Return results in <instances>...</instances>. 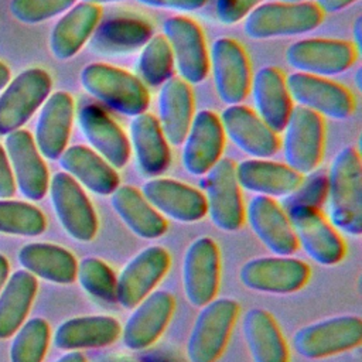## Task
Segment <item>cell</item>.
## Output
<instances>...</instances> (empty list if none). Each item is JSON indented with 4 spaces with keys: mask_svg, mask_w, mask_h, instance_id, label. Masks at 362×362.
Here are the masks:
<instances>
[{
    "mask_svg": "<svg viewBox=\"0 0 362 362\" xmlns=\"http://www.w3.org/2000/svg\"><path fill=\"white\" fill-rule=\"evenodd\" d=\"M328 180L329 223L345 235L362 233V163L356 148L348 146L334 157Z\"/></svg>",
    "mask_w": 362,
    "mask_h": 362,
    "instance_id": "cell-1",
    "label": "cell"
},
{
    "mask_svg": "<svg viewBox=\"0 0 362 362\" xmlns=\"http://www.w3.org/2000/svg\"><path fill=\"white\" fill-rule=\"evenodd\" d=\"M82 88L112 110L129 117L144 113L150 98L146 85L133 74L102 62L83 66L79 75Z\"/></svg>",
    "mask_w": 362,
    "mask_h": 362,
    "instance_id": "cell-2",
    "label": "cell"
},
{
    "mask_svg": "<svg viewBox=\"0 0 362 362\" xmlns=\"http://www.w3.org/2000/svg\"><path fill=\"white\" fill-rule=\"evenodd\" d=\"M322 21V11L308 1L264 3L255 7L243 23L245 34L252 40L294 37L315 30Z\"/></svg>",
    "mask_w": 362,
    "mask_h": 362,
    "instance_id": "cell-3",
    "label": "cell"
},
{
    "mask_svg": "<svg viewBox=\"0 0 362 362\" xmlns=\"http://www.w3.org/2000/svg\"><path fill=\"white\" fill-rule=\"evenodd\" d=\"M239 314L233 298H214L201 307L187 341L189 362H216L225 351Z\"/></svg>",
    "mask_w": 362,
    "mask_h": 362,
    "instance_id": "cell-4",
    "label": "cell"
},
{
    "mask_svg": "<svg viewBox=\"0 0 362 362\" xmlns=\"http://www.w3.org/2000/svg\"><path fill=\"white\" fill-rule=\"evenodd\" d=\"M362 342V320L358 315H335L301 327L293 337L294 349L307 359H321L358 348Z\"/></svg>",
    "mask_w": 362,
    "mask_h": 362,
    "instance_id": "cell-5",
    "label": "cell"
},
{
    "mask_svg": "<svg viewBox=\"0 0 362 362\" xmlns=\"http://www.w3.org/2000/svg\"><path fill=\"white\" fill-rule=\"evenodd\" d=\"M324 151L322 117L303 106H293L283 129L286 164L298 174L317 170Z\"/></svg>",
    "mask_w": 362,
    "mask_h": 362,
    "instance_id": "cell-6",
    "label": "cell"
},
{
    "mask_svg": "<svg viewBox=\"0 0 362 362\" xmlns=\"http://www.w3.org/2000/svg\"><path fill=\"white\" fill-rule=\"evenodd\" d=\"M51 76L41 68H28L11 79L0 95V136L21 129L49 96Z\"/></svg>",
    "mask_w": 362,
    "mask_h": 362,
    "instance_id": "cell-7",
    "label": "cell"
},
{
    "mask_svg": "<svg viewBox=\"0 0 362 362\" xmlns=\"http://www.w3.org/2000/svg\"><path fill=\"white\" fill-rule=\"evenodd\" d=\"M49 195L57 218L75 240L90 242L98 232V216L83 188L65 171L49 180Z\"/></svg>",
    "mask_w": 362,
    "mask_h": 362,
    "instance_id": "cell-8",
    "label": "cell"
},
{
    "mask_svg": "<svg viewBox=\"0 0 362 362\" xmlns=\"http://www.w3.org/2000/svg\"><path fill=\"white\" fill-rule=\"evenodd\" d=\"M298 246L318 264L332 266L345 256V243L338 230L317 208L294 205L284 209Z\"/></svg>",
    "mask_w": 362,
    "mask_h": 362,
    "instance_id": "cell-9",
    "label": "cell"
},
{
    "mask_svg": "<svg viewBox=\"0 0 362 362\" xmlns=\"http://www.w3.org/2000/svg\"><path fill=\"white\" fill-rule=\"evenodd\" d=\"M235 167L233 160L219 158L206 173L205 180L206 215L218 229L225 232H235L245 222V206Z\"/></svg>",
    "mask_w": 362,
    "mask_h": 362,
    "instance_id": "cell-10",
    "label": "cell"
},
{
    "mask_svg": "<svg viewBox=\"0 0 362 362\" xmlns=\"http://www.w3.org/2000/svg\"><path fill=\"white\" fill-rule=\"evenodd\" d=\"M242 284L270 294H290L301 290L310 279V266L291 256H263L247 260L239 270Z\"/></svg>",
    "mask_w": 362,
    "mask_h": 362,
    "instance_id": "cell-11",
    "label": "cell"
},
{
    "mask_svg": "<svg viewBox=\"0 0 362 362\" xmlns=\"http://www.w3.org/2000/svg\"><path fill=\"white\" fill-rule=\"evenodd\" d=\"M358 49L344 40L305 38L286 49V61L297 72L313 76H335L354 64Z\"/></svg>",
    "mask_w": 362,
    "mask_h": 362,
    "instance_id": "cell-12",
    "label": "cell"
},
{
    "mask_svg": "<svg viewBox=\"0 0 362 362\" xmlns=\"http://www.w3.org/2000/svg\"><path fill=\"white\" fill-rule=\"evenodd\" d=\"M181 276L185 297L192 305L202 307L215 298L221 277V256L212 238L199 236L188 245Z\"/></svg>",
    "mask_w": 362,
    "mask_h": 362,
    "instance_id": "cell-13",
    "label": "cell"
},
{
    "mask_svg": "<svg viewBox=\"0 0 362 362\" xmlns=\"http://www.w3.org/2000/svg\"><path fill=\"white\" fill-rule=\"evenodd\" d=\"M163 33L180 78L188 85L201 83L208 75L209 59L198 24L187 17L173 16L164 21Z\"/></svg>",
    "mask_w": 362,
    "mask_h": 362,
    "instance_id": "cell-14",
    "label": "cell"
},
{
    "mask_svg": "<svg viewBox=\"0 0 362 362\" xmlns=\"http://www.w3.org/2000/svg\"><path fill=\"white\" fill-rule=\"evenodd\" d=\"M171 256L163 246H148L133 256L116 276V303L132 310L165 276Z\"/></svg>",
    "mask_w": 362,
    "mask_h": 362,
    "instance_id": "cell-15",
    "label": "cell"
},
{
    "mask_svg": "<svg viewBox=\"0 0 362 362\" xmlns=\"http://www.w3.org/2000/svg\"><path fill=\"white\" fill-rule=\"evenodd\" d=\"M286 86L291 100L320 116L342 120L354 112V98L346 88L327 78L294 72Z\"/></svg>",
    "mask_w": 362,
    "mask_h": 362,
    "instance_id": "cell-16",
    "label": "cell"
},
{
    "mask_svg": "<svg viewBox=\"0 0 362 362\" xmlns=\"http://www.w3.org/2000/svg\"><path fill=\"white\" fill-rule=\"evenodd\" d=\"M214 86L225 105H240L250 86L249 61L243 48L230 38H218L212 42L209 54Z\"/></svg>",
    "mask_w": 362,
    "mask_h": 362,
    "instance_id": "cell-17",
    "label": "cell"
},
{
    "mask_svg": "<svg viewBox=\"0 0 362 362\" xmlns=\"http://www.w3.org/2000/svg\"><path fill=\"white\" fill-rule=\"evenodd\" d=\"M175 308V300L170 291L156 290L146 296L132 310L120 331L124 346L141 351L153 345L167 328Z\"/></svg>",
    "mask_w": 362,
    "mask_h": 362,
    "instance_id": "cell-18",
    "label": "cell"
},
{
    "mask_svg": "<svg viewBox=\"0 0 362 362\" xmlns=\"http://www.w3.org/2000/svg\"><path fill=\"white\" fill-rule=\"evenodd\" d=\"M6 151L20 192L30 201L42 199L48 192L49 175L30 132L18 129L8 133Z\"/></svg>",
    "mask_w": 362,
    "mask_h": 362,
    "instance_id": "cell-19",
    "label": "cell"
},
{
    "mask_svg": "<svg viewBox=\"0 0 362 362\" xmlns=\"http://www.w3.org/2000/svg\"><path fill=\"white\" fill-rule=\"evenodd\" d=\"M223 143L219 117L206 109L195 113L182 141L181 160L185 171L191 175L206 174L219 161Z\"/></svg>",
    "mask_w": 362,
    "mask_h": 362,
    "instance_id": "cell-20",
    "label": "cell"
},
{
    "mask_svg": "<svg viewBox=\"0 0 362 362\" xmlns=\"http://www.w3.org/2000/svg\"><path fill=\"white\" fill-rule=\"evenodd\" d=\"M223 134L245 154L253 158H269L280 147L277 133L249 107L229 105L219 116Z\"/></svg>",
    "mask_w": 362,
    "mask_h": 362,
    "instance_id": "cell-21",
    "label": "cell"
},
{
    "mask_svg": "<svg viewBox=\"0 0 362 362\" xmlns=\"http://www.w3.org/2000/svg\"><path fill=\"white\" fill-rule=\"evenodd\" d=\"M143 197L161 215L178 222H197L206 215L204 194L177 180L153 177L141 185Z\"/></svg>",
    "mask_w": 362,
    "mask_h": 362,
    "instance_id": "cell-22",
    "label": "cell"
},
{
    "mask_svg": "<svg viewBox=\"0 0 362 362\" xmlns=\"http://www.w3.org/2000/svg\"><path fill=\"white\" fill-rule=\"evenodd\" d=\"M245 218L256 238L273 255L291 256L298 249L288 216L273 198L255 195L245 209Z\"/></svg>",
    "mask_w": 362,
    "mask_h": 362,
    "instance_id": "cell-23",
    "label": "cell"
},
{
    "mask_svg": "<svg viewBox=\"0 0 362 362\" xmlns=\"http://www.w3.org/2000/svg\"><path fill=\"white\" fill-rule=\"evenodd\" d=\"M78 126L92 147L115 170L130 158V143L120 126L98 105L86 103L78 110Z\"/></svg>",
    "mask_w": 362,
    "mask_h": 362,
    "instance_id": "cell-24",
    "label": "cell"
},
{
    "mask_svg": "<svg viewBox=\"0 0 362 362\" xmlns=\"http://www.w3.org/2000/svg\"><path fill=\"white\" fill-rule=\"evenodd\" d=\"M74 113V99L64 90L49 93L42 103L33 139L44 158L58 160L66 148Z\"/></svg>",
    "mask_w": 362,
    "mask_h": 362,
    "instance_id": "cell-25",
    "label": "cell"
},
{
    "mask_svg": "<svg viewBox=\"0 0 362 362\" xmlns=\"http://www.w3.org/2000/svg\"><path fill=\"white\" fill-rule=\"evenodd\" d=\"M240 188L270 198L290 195L301 182L303 175L287 164L264 158H247L235 167Z\"/></svg>",
    "mask_w": 362,
    "mask_h": 362,
    "instance_id": "cell-26",
    "label": "cell"
},
{
    "mask_svg": "<svg viewBox=\"0 0 362 362\" xmlns=\"http://www.w3.org/2000/svg\"><path fill=\"white\" fill-rule=\"evenodd\" d=\"M250 89L255 113L274 133H281L293 107L283 74L274 66L260 68L250 82Z\"/></svg>",
    "mask_w": 362,
    "mask_h": 362,
    "instance_id": "cell-27",
    "label": "cell"
},
{
    "mask_svg": "<svg viewBox=\"0 0 362 362\" xmlns=\"http://www.w3.org/2000/svg\"><path fill=\"white\" fill-rule=\"evenodd\" d=\"M158 126L171 146H181L194 117V99L189 85L181 78H168L158 90Z\"/></svg>",
    "mask_w": 362,
    "mask_h": 362,
    "instance_id": "cell-28",
    "label": "cell"
},
{
    "mask_svg": "<svg viewBox=\"0 0 362 362\" xmlns=\"http://www.w3.org/2000/svg\"><path fill=\"white\" fill-rule=\"evenodd\" d=\"M58 160L68 175L96 195L107 197L120 185L116 170L86 146L66 147Z\"/></svg>",
    "mask_w": 362,
    "mask_h": 362,
    "instance_id": "cell-29",
    "label": "cell"
},
{
    "mask_svg": "<svg viewBox=\"0 0 362 362\" xmlns=\"http://www.w3.org/2000/svg\"><path fill=\"white\" fill-rule=\"evenodd\" d=\"M120 322L103 314L74 317L58 325L54 345L64 351L102 348L113 344L120 337Z\"/></svg>",
    "mask_w": 362,
    "mask_h": 362,
    "instance_id": "cell-30",
    "label": "cell"
},
{
    "mask_svg": "<svg viewBox=\"0 0 362 362\" xmlns=\"http://www.w3.org/2000/svg\"><path fill=\"white\" fill-rule=\"evenodd\" d=\"M129 133L141 174L151 178L163 174L170 165L171 153L157 119L151 113H140L132 119Z\"/></svg>",
    "mask_w": 362,
    "mask_h": 362,
    "instance_id": "cell-31",
    "label": "cell"
},
{
    "mask_svg": "<svg viewBox=\"0 0 362 362\" xmlns=\"http://www.w3.org/2000/svg\"><path fill=\"white\" fill-rule=\"evenodd\" d=\"M100 18V10L95 4H74L54 25L49 37V49L59 61L75 57L89 41Z\"/></svg>",
    "mask_w": 362,
    "mask_h": 362,
    "instance_id": "cell-32",
    "label": "cell"
},
{
    "mask_svg": "<svg viewBox=\"0 0 362 362\" xmlns=\"http://www.w3.org/2000/svg\"><path fill=\"white\" fill-rule=\"evenodd\" d=\"M153 37V27L134 17H116L98 23L89 47L103 55H122L141 48Z\"/></svg>",
    "mask_w": 362,
    "mask_h": 362,
    "instance_id": "cell-33",
    "label": "cell"
},
{
    "mask_svg": "<svg viewBox=\"0 0 362 362\" xmlns=\"http://www.w3.org/2000/svg\"><path fill=\"white\" fill-rule=\"evenodd\" d=\"M20 264L33 276L57 284H71L76 280L78 262L65 247L54 243L33 242L18 252Z\"/></svg>",
    "mask_w": 362,
    "mask_h": 362,
    "instance_id": "cell-34",
    "label": "cell"
},
{
    "mask_svg": "<svg viewBox=\"0 0 362 362\" xmlns=\"http://www.w3.org/2000/svg\"><path fill=\"white\" fill-rule=\"evenodd\" d=\"M110 204L124 225L139 238L156 239L165 233V218L134 187L119 185L110 194Z\"/></svg>",
    "mask_w": 362,
    "mask_h": 362,
    "instance_id": "cell-35",
    "label": "cell"
},
{
    "mask_svg": "<svg viewBox=\"0 0 362 362\" xmlns=\"http://www.w3.org/2000/svg\"><path fill=\"white\" fill-rule=\"evenodd\" d=\"M243 335L253 362H288V348L274 317L263 308L246 311Z\"/></svg>",
    "mask_w": 362,
    "mask_h": 362,
    "instance_id": "cell-36",
    "label": "cell"
},
{
    "mask_svg": "<svg viewBox=\"0 0 362 362\" xmlns=\"http://www.w3.org/2000/svg\"><path fill=\"white\" fill-rule=\"evenodd\" d=\"M35 276L27 270L14 272L0 291V339L10 338L24 324L37 294Z\"/></svg>",
    "mask_w": 362,
    "mask_h": 362,
    "instance_id": "cell-37",
    "label": "cell"
},
{
    "mask_svg": "<svg viewBox=\"0 0 362 362\" xmlns=\"http://www.w3.org/2000/svg\"><path fill=\"white\" fill-rule=\"evenodd\" d=\"M136 69L139 79L153 88L161 86L173 76V54L164 35H153L141 47Z\"/></svg>",
    "mask_w": 362,
    "mask_h": 362,
    "instance_id": "cell-38",
    "label": "cell"
},
{
    "mask_svg": "<svg viewBox=\"0 0 362 362\" xmlns=\"http://www.w3.org/2000/svg\"><path fill=\"white\" fill-rule=\"evenodd\" d=\"M49 325L44 318L34 317L17 331L10 348L11 362H42L49 344Z\"/></svg>",
    "mask_w": 362,
    "mask_h": 362,
    "instance_id": "cell-39",
    "label": "cell"
},
{
    "mask_svg": "<svg viewBox=\"0 0 362 362\" xmlns=\"http://www.w3.org/2000/svg\"><path fill=\"white\" fill-rule=\"evenodd\" d=\"M47 228L44 214L23 201L0 199V232L20 236H38Z\"/></svg>",
    "mask_w": 362,
    "mask_h": 362,
    "instance_id": "cell-40",
    "label": "cell"
},
{
    "mask_svg": "<svg viewBox=\"0 0 362 362\" xmlns=\"http://www.w3.org/2000/svg\"><path fill=\"white\" fill-rule=\"evenodd\" d=\"M76 279L90 297L116 303V274L102 259L95 256L83 257L78 263Z\"/></svg>",
    "mask_w": 362,
    "mask_h": 362,
    "instance_id": "cell-41",
    "label": "cell"
},
{
    "mask_svg": "<svg viewBox=\"0 0 362 362\" xmlns=\"http://www.w3.org/2000/svg\"><path fill=\"white\" fill-rule=\"evenodd\" d=\"M76 0H11L10 11L24 24H38L69 10Z\"/></svg>",
    "mask_w": 362,
    "mask_h": 362,
    "instance_id": "cell-42",
    "label": "cell"
},
{
    "mask_svg": "<svg viewBox=\"0 0 362 362\" xmlns=\"http://www.w3.org/2000/svg\"><path fill=\"white\" fill-rule=\"evenodd\" d=\"M305 180H301L300 185L287 197L283 198L281 208L287 209L294 205H304L320 209L327 199L328 180L322 173H310Z\"/></svg>",
    "mask_w": 362,
    "mask_h": 362,
    "instance_id": "cell-43",
    "label": "cell"
},
{
    "mask_svg": "<svg viewBox=\"0 0 362 362\" xmlns=\"http://www.w3.org/2000/svg\"><path fill=\"white\" fill-rule=\"evenodd\" d=\"M263 0H216L215 14L219 23L233 25L243 20Z\"/></svg>",
    "mask_w": 362,
    "mask_h": 362,
    "instance_id": "cell-44",
    "label": "cell"
},
{
    "mask_svg": "<svg viewBox=\"0 0 362 362\" xmlns=\"http://www.w3.org/2000/svg\"><path fill=\"white\" fill-rule=\"evenodd\" d=\"M137 3L153 7V8H164V10H175V11H194L201 7L208 0H136Z\"/></svg>",
    "mask_w": 362,
    "mask_h": 362,
    "instance_id": "cell-45",
    "label": "cell"
},
{
    "mask_svg": "<svg viewBox=\"0 0 362 362\" xmlns=\"http://www.w3.org/2000/svg\"><path fill=\"white\" fill-rule=\"evenodd\" d=\"M16 192V181L8 157L0 146V199H8Z\"/></svg>",
    "mask_w": 362,
    "mask_h": 362,
    "instance_id": "cell-46",
    "label": "cell"
},
{
    "mask_svg": "<svg viewBox=\"0 0 362 362\" xmlns=\"http://www.w3.org/2000/svg\"><path fill=\"white\" fill-rule=\"evenodd\" d=\"M358 0H315V6L322 11V13H337L341 11L351 4L356 3Z\"/></svg>",
    "mask_w": 362,
    "mask_h": 362,
    "instance_id": "cell-47",
    "label": "cell"
},
{
    "mask_svg": "<svg viewBox=\"0 0 362 362\" xmlns=\"http://www.w3.org/2000/svg\"><path fill=\"white\" fill-rule=\"evenodd\" d=\"M352 33H354V45L358 51H361V48H362V17H358L355 20Z\"/></svg>",
    "mask_w": 362,
    "mask_h": 362,
    "instance_id": "cell-48",
    "label": "cell"
},
{
    "mask_svg": "<svg viewBox=\"0 0 362 362\" xmlns=\"http://www.w3.org/2000/svg\"><path fill=\"white\" fill-rule=\"evenodd\" d=\"M55 362H88L85 355L79 351H69L61 358H58Z\"/></svg>",
    "mask_w": 362,
    "mask_h": 362,
    "instance_id": "cell-49",
    "label": "cell"
},
{
    "mask_svg": "<svg viewBox=\"0 0 362 362\" xmlns=\"http://www.w3.org/2000/svg\"><path fill=\"white\" fill-rule=\"evenodd\" d=\"M8 277V262L7 257L0 253V291L4 287Z\"/></svg>",
    "mask_w": 362,
    "mask_h": 362,
    "instance_id": "cell-50",
    "label": "cell"
},
{
    "mask_svg": "<svg viewBox=\"0 0 362 362\" xmlns=\"http://www.w3.org/2000/svg\"><path fill=\"white\" fill-rule=\"evenodd\" d=\"M10 82V69L0 61V90H3Z\"/></svg>",
    "mask_w": 362,
    "mask_h": 362,
    "instance_id": "cell-51",
    "label": "cell"
},
{
    "mask_svg": "<svg viewBox=\"0 0 362 362\" xmlns=\"http://www.w3.org/2000/svg\"><path fill=\"white\" fill-rule=\"evenodd\" d=\"M83 3H89V4H107V3H117V1H122V0H82Z\"/></svg>",
    "mask_w": 362,
    "mask_h": 362,
    "instance_id": "cell-52",
    "label": "cell"
},
{
    "mask_svg": "<svg viewBox=\"0 0 362 362\" xmlns=\"http://www.w3.org/2000/svg\"><path fill=\"white\" fill-rule=\"evenodd\" d=\"M361 69H358V72H356V76H355V82H356V88L358 89H361L362 86H361Z\"/></svg>",
    "mask_w": 362,
    "mask_h": 362,
    "instance_id": "cell-53",
    "label": "cell"
},
{
    "mask_svg": "<svg viewBox=\"0 0 362 362\" xmlns=\"http://www.w3.org/2000/svg\"><path fill=\"white\" fill-rule=\"evenodd\" d=\"M281 3H301V1H305V0H280Z\"/></svg>",
    "mask_w": 362,
    "mask_h": 362,
    "instance_id": "cell-54",
    "label": "cell"
},
{
    "mask_svg": "<svg viewBox=\"0 0 362 362\" xmlns=\"http://www.w3.org/2000/svg\"><path fill=\"white\" fill-rule=\"evenodd\" d=\"M130 362H134V361H130Z\"/></svg>",
    "mask_w": 362,
    "mask_h": 362,
    "instance_id": "cell-55",
    "label": "cell"
}]
</instances>
